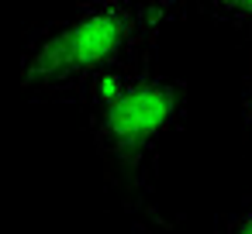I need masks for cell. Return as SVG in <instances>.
Wrapping results in <instances>:
<instances>
[{
    "label": "cell",
    "mask_w": 252,
    "mask_h": 234,
    "mask_svg": "<svg viewBox=\"0 0 252 234\" xmlns=\"http://www.w3.org/2000/svg\"><path fill=\"white\" fill-rule=\"evenodd\" d=\"M169 0H94L56 21L25 55L21 83L28 90L56 93L90 86L125 62L162 28Z\"/></svg>",
    "instance_id": "obj_1"
},
{
    "label": "cell",
    "mask_w": 252,
    "mask_h": 234,
    "mask_svg": "<svg viewBox=\"0 0 252 234\" xmlns=\"http://www.w3.org/2000/svg\"><path fill=\"white\" fill-rule=\"evenodd\" d=\"M94 97V134L104 158L128 182L138 179L156 141L176 124L183 110V90L176 79L159 73L111 69L90 83Z\"/></svg>",
    "instance_id": "obj_2"
},
{
    "label": "cell",
    "mask_w": 252,
    "mask_h": 234,
    "mask_svg": "<svg viewBox=\"0 0 252 234\" xmlns=\"http://www.w3.org/2000/svg\"><path fill=\"white\" fill-rule=\"evenodd\" d=\"M204 7H211L221 21L242 28V31H252V0H200Z\"/></svg>",
    "instance_id": "obj_3"
},
{
    "label": "cell",
    "mask_w": 252,
    "mask_h": 234,
    "mask_svg": "<svg viewBox=\"0 0 252 234\" xmlns=\"http://www.w3.org/2000/svg\"><path fill=\"white\" fill-rule=\"evenodd\" d=\"M228 234H252V207L242 210V213L228 224Z\"/></svg>",
    "instance_id": "obj_4"
},
{
    "label": "cell",
    "mask_w": 252,
    "mask_h": 234,
    "mask_svg": "<svg viewBox=\"0 0 252 234\" xmlns=\"http://www.w3.org/2000/svg\"><path fill=\"white\" fill-rule=\"evenodd\" d=\"M242 110H245V124L252 128V69H249V83H245V104H242Z\"/></svg>",
    "instance_id": "obj_5"
}]
</instances>
